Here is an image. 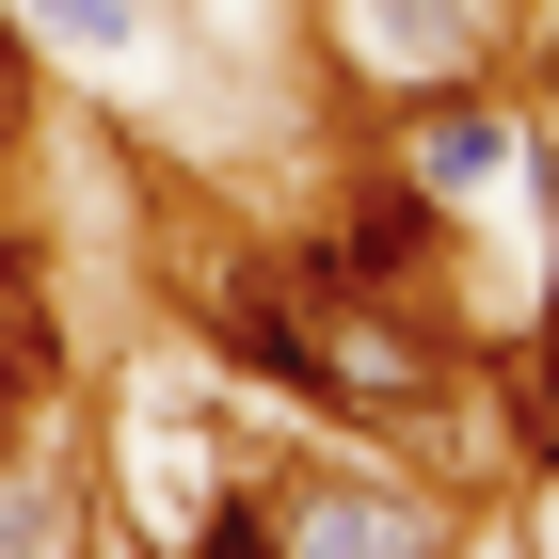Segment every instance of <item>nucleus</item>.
I'll return each instance as SVG.
<instances>
[{
	"instance_id": "nucleus-2",
	"label": "nucleus",
	"mask_w": 559,
	"mask_h": 559,
	"mask_svg": "<svg viewBox=\"0 0 559 559\" xmlns=\"http://www.w3.org/2000/svg\"><path fill=\"white\" fill-rule=\"evenodd\" d=\"M320 33L368 96H448V81H479L496 0H320Z\"/></svg>"
},
{
	"instance_id": "nucleus-1",
	"label": "nucleus",
	"mask_w": 559,
	"mask_h": 559,
	"mask_svg": "<svg viewBox=\"0 0 559 559\" xmlns=\"http://www.w3.org/2000/svg\"><path fill=\"white\" fill-rule=\"evenodd\" d=\"M272 544L288 559H464V512L384 464H288L272 479Z\"/></svg>"
},
{
	"instance_id": "nucleus-6",
	"label": "nucleus",
	"mask_w": 559,
	"mask_h": 559,
	"mask_svg": "<svg viewBox=\"0 0 559 559\" xmlns=\"http://www.w3.org/2000/svg\"><path fill=\"white\" fill-rule=\"evenodd\" d=\"M160 559H288V544H272V496H240V479H224L209 512H192V544H160Z\"/></svg>"
},
{
	"instance_id": "nucleus-4",
	"label": "nucleus",
	"mask_w": 559,
	"mask_h": 559,
	"mask_svg": "<svg viewBox=\"0 0 559 559\" xmlns=\"http://www.w3.org/2000/svg\"><path fill=\"white\" fill-rule=\"evenodd\" d=\"M527 160V112H496L479 81H448V96H416V129H400V176H416L431 209H464V192H496V176Z\"/></svg>"
},
{
	"instance_id": "nucleus-7",
	"label": "nucleus",
	"mask_w": 559,
	"mask_h": 559,
	"mask_svg": "<svg viewBox=\"0 0 559 559\" xmlns=\"http://www.w3.org/2000/svg\"><path fill=\"white\" fill-rule=\"evenodd\" d=\"M544 416H559V352H544Z\"/></svg>"
},
{
	"instance_id": "nucleus-5",
	"label": "nucleus",
	"mask_w": 559,
	"mask_h": 559,
	"mask_svg": "<svg viewBox=\"0 0 559 559\" xmlns=\"http://www.w3.org/2000/svg\"><path fill=\"white\" fill-rule=\"evenodd\" d=\"M0 16H16V33H33V48H64V64H129V48L160 33L144 0H0Z\"/></svg>"
},
{
	"instance_id": "nucleus-3",
	"label": "nucleus",
	"mask_w": 559,
	"mask_h": 559,
	"mask_svg": "<svg viewBox=\"0 0 559 559\" xmlns=\"http://www.w3.org/2000/svg\"><path fill=\"white\" fill-rule=\"evenodd\" d=\"M0 559H96V479L64 448V400L0 416Z\"/></svg>"
}]
</instances>
